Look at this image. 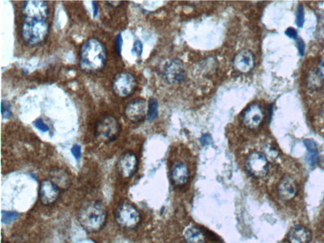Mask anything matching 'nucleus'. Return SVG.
I'll return each instance as SVG.
<instances>
[{
    "instance_id": "18",
    "label": "nucleus",
    "mask_w": 324,
    "mask_h": 243,
    "mask_svg": "<svg viewBox=\"0 0 324 243\" xmlns=\"http://www.w3.org/2000/svg\"><path fill=\"white\" fill-rule=\"evenodd\" d=\"M307 150V155L306 156V161L311 167L315 166L319 160L318 150L317 143L315 141L310 139H306L303 142Z\"/></svg>"
},
{
    "instance_id": "23",
    "label": "nucleus",
    "mask_w": 324,
    "mask_h": 243,
    "mask_svg": "<svg viewBox=\"0 0 324 243\" xmlns=\"http://www.w3.org/2000/svg\"><path fill=\"white\" fill-rule=\"evenodd\" d=\"M18 214L15 212H3L2 221L3 223L10 224L17 218Z\"/></svg>"
},
{
    "instance_id": "14",
    "label": "nucleus",
    "mask_w": 324,
    "mask_h": 243,
    "mask_svg": "<svg viewBox=\"0 0 324 243\" xmlns=\"http://www.w3.org/2000/svg\"><path fill=\"white\" fill-rule=\"evenodd\" d=\"M277 189L280 199L282 201H289L297 196L298 184L292 176L286 175L280 180Z\"/></svg>"
},
{
    "instance_id": "9",
    "label": "nucleus",
    "mask_w": 324,
    "mask_h": 243,
    "mask_svg": "<svg viewBox=\"0 0 324 243\" xmlns=\"http://www.w3.org/2000/svg\"><path fill=\"white\" fill-rule=\"evenodd\" d=\"M163 78L168 84L180 83L185 80L186 72L182 61L174 59L166 64L163 70Z\"/></svg>"
},
{
    "instance_id": "7",
    "label": "nucleus",
    "mask_w": 324,
    "mask_h": 243,
    "mask_svg": "<svg viewBox=\"0 0 324 243\" xmlns=\"http://www.w3.org/2000/svg\"><path fill=\"white\" fill-rule=\"evenodd\" d=\"M246 168L251 177L261 180L266 177L269 173V163L264 153L254 152L247 156Z\"/></svg>"
},
{
    "instance_id": "19",
    "label": "nucleus",
    "mask_w": 324,
    "mask_h": 243,
    "mask_svg": "<svg viewBox=\"0 0 324 243\" xmlns=\"http://www.w3.org/2000/svg\"><path fill=\"white\" fill-rule=\"evenodd\" d=\"M186 243H206V236L203 232L198 227H189L184 233Z\"/></svg>"
},
{
    "instance_id": "15",
    "label": "nucleus",
    "mask_w": 324,
    "mask_h": 243,
    "mask_svg": "<svg viewBox=\"0 0 324 243\" xmlns=\"http://www.w3.org/2000/svg\"><path fill=\"white\" fill-rule=\"evenodd\" d=\"M171 182L176 187H183L188 182L190 170L187 165L182 162H175L170 168Z\"/></svg>"
},
{
    "instance_id": "12",
    "label": "nucleus",
    "mask_w": 324,
    "mask_h": 243,
    "mask_svg": "<svg viewBox=\"0 0 324 243\" xmlns=\"http://www.w3.org/2000/svg\"><path fill=\"white\" fill-rule=\"evenodd\" d=\"M138 167V160L132 152H126L122 155L117 162V169L124 178H131L136 173Z\"/></svg>"
},
{
    "instance_id": "4",
    "label": "nucleus",
    "mask_w": 324,
    "mask_h": 243,
    "mask_svg": "<svg viewBox=\"0 0 324 243\" xmlns=\"http://www.w3.org/2000/svg\"><path fill=\"white\" fill-rule=\"evenodd\" d=\"M115 219L122 228L132 230L138 227L141 217L136 207L128 202H123L117 207Z\"/></svg>"
},
{
    "instance_id": "27",
    "label": "nucleus",
    "mask_w": 324,
    "mask_h": 243,
    "mask_svg": "<svg viewBox=\"0 0 324 243\" xmlns=\"http://www.w3.org/2000/svg\"><path fill=\"white\" fill-rule=\"evenodd\" d=\"M285 34L288 38H290V39L297 40L298 38V32L295 28H287L286 30L285 31Z\"/></svg>"
},
{
    "instance_id": "5",
    "label": "nucleus",
    "mask_w": 324,
    "mask_h": 243,
    "mask_svg": "<svg viewBox=\"0 0 324 243\" xmlns=\"http://www.w3.org/2000/svg\"><path fill=\"white\" fill-rule=\"evenodd\" d=\"M121 132V125L114 116H106L98 122L96 136L99 142L104 143L114 142Z\"/></svg>"
},
{
    "instance_id": "10",
    "label": "nucleus",
    "mask_w": 324,
    "mask_h": 243,
    "mask_svg": "<svg viewBox=\"0 0 324 243\" xmlns=\"http://www.w3.org/2000/svg\"><path fill=\"white\" fill-rule=\"evenodd\" d=\"M265 117L262 107L253 103L247 107L242 116V121L245 126L249 129H257L262 125Z\"/></svg>"
},
{
    "instance_id": "31",
    "label": "nucleus",
    "mask_w": 324,
    "mask_h": 243,
    "mask_svg": "<svg viewBox=\"0 0 324 243\" xmlns=\"http://www.w3.org/2000/svg\"><path fill=\"white\" fill-rule=\"evenodd\" d=\"M317 70L319 72L321 76H322L324 79V58L320 60L319 64H318V68Z\"/></svg>"
},
{
    "instance_id": "3",
    "label": "nucleus",
    "mask_w": 324,
    "mask_h": 243,
    "mask_svg": "<svg viewBox=\"0 0 324 243\" xmlns=\"http://www.w3.org/2000/svg\"><path fill=\"white\" fill-rule=\"evenodd\" d=\"M108 217L105 205L98 200L84 202L79 210L78 219L81 226L89 233H96L103 229Z\"/></svg>"
},
{
    "instance_id": "13",
    "label": "nucleus",
    "mask_w": 324,
    "mask_h": 243,
    "mask_svg": "<svg viewBox=\"0 0 324 243\" xmlns=\"http://www.w3.org/2000/svg\"><path fill=\"white\" fill-rule=\"evenodd\" d=\"M233 63V67L237 72L242 74L249 73L255 65L254 53L249 50H241L234 56Z\"/></svg>"
},
{
    "instance_id": "29",
    "label": "nucleus",
    "mask_w": 324,
    "mask_h": 243,
    "mask_svg": "<svg viewBox=\"0 0 324 243\" xmlns=\"http://www.w3.org/2000/svg\"><path fill=\"white\" fill-rule=\"evenodd\" d=\"M297 46L298 52H299L300 55L303 57L305 54V45L304 42L302 39L298 40Z\"/></svg>"
},
{
    "instance_id": "11",
    "label": "nucleus",
    "mask_w": 324,
    "mask_h": 243,
    "mask_svg": "<svg viewBox=\"0 0 324 243\" xmlns=\"http://www.w3.org/2000/svg\"><path fill=\"white\" fill-rule=\"evenodd\" d=\"M60 189L50 180H45L40 184L39 197L43 205L50 206L59 198Z\"/></svg>"
},
{
    "instance_id": "30",
    "label": "nucleus",
    "mask_w": 324,
    "mask_h": 243,
    "mask_svg": "<svg viewBox=\"0 0 324 243\" xmlns=\"http://www.w3.org/2000/svg\"><path fill=\"white\" fill-rule=\"evenodd\" d=\"M200 142L203 146H207L210 145L211 142V137L210 135L205 134L200 138Z\"/></svg>"
},
{
    "instance_id": "35",
    "label": "nucleus",
    "mask_w": 324,
    "mask_h": 243,
    "mask_svg": "<svg viewBox=\"0 0 324 243\" xmlns=\"http://www.w3.org/2000/svg\"><path fill=\"white\" fill-rule=\"evenodd\" d=\"M2 243H10V242H6V241H4V242L3 241Z\"/></svg>"
},
{
    "instance_id": "20",
    "label": "nucleus",
    "mask_w": 324,
    "mask_h": 243,
    "mask_svg": "<svg viewBox=\"0 0 324 243\" xmlns=\"http://www.w3.org/2000/svg\"><path fill=\"white\" fill-rule=\"evenodd\" d=\"M159 114V103L156 99L151 98L149 99V109H148L147 119L149 121H154Z\"/></svg>"
},
{
    "instance_id": "2",
    "label": "nucleus",
    "mask_w": 324,
    "mask_h": 243,
    "mask_svg": "<svg viewBox=\"0 0 324 243\" xmlns=\"http://www.w3.org/2000/svg\"><path fill=\"white\" fill-rule=\"evenodd\" d=\"M107 60L105 46L96 38H89L82 45L80 66L84 73L94 74L103 70Z\"/></svg>"
},
{
    "instance_id": "1",
    "label": "nucleus",
    "mask_w": 324,
    "mask_h": 243,
    "mask_svg": "<svg viewBox=\"0 0 324 243\" xmlns=\"http://www.w3.org/2000/svg\"><path fill=\"white\" fill-rule=\"evenodd\" d=\"M22 37L27 45L35 46L47 39L50 31L49 7L43 1L24 2Z\"/></svg>"
},
{
    "instance_id": "26",
    "label": "nucleus",
    "mask_w": 324,
    "mask_h": 243,
    "mask_svg": "<svg viewBox=\"0 0 324 243\" xmlns=\"http://www.w3.org/2000/svg\"><path fill=\"white\" fill-rule=\"evenodd\" d=\"M132 51L134 53H136L138 57H141L142 53V43L139 40L136 41V42L134 43L133 48H132Z\"/></svg>"
},
{
    "instance_id": "6",
    "label": "nucleus",
    "mask_w": 324,
    "mask_h": 243,
    "mask_svg": "<svg viewBox=\"0 0 324 243\" xmlns=\"http://www.w3.org/2000/svg\"><path fill=\"white\" fill-rule=\"evenodd\" d=\"M137 86L135 77L128 72H121L114 77L112 89L116 96L124 98L131 95Z\"/></svg>"
},
{
    "instance_id": "21",
    "label": "nucleus",
    "mask_w": 324,
    "mask_h": 243,
    "mask_svg": "<svg viewBox=\"0 0 324 243\" xmlns=\"http://www.w3.org/2000/svg\"><path fill=\"white\" fill-rule=\"evenodd\" d=\"M2 115L3 118L10 119L12 116L11 106L9 101L3 100L1 107Z\"/></svg>"
},
{
    "instance_id": "16",
    "label": "nucleus",
    "mask_w": 324,
    "mask_h": 243,
    "mask_svg": "<svg viewBox=\"0 0 324 243\" xmlns=\"http://www.w3.org/2000/svg\"><path fill=\"white\" fill-rule=\"evenodd\" d=\"M312 238V234L310 230L301 225L293 226L287 234L290 243H310Z\"/></svg>"
},
{
    "instance_id": "22",
    "label": "nucleus",
    "mask_w": 324,
    "mask_h": 243,
    "mask_svg": "<svg viewBox=\"0 0 324 243\" xmlns=\"http://www.w3.org/2000/svg\"><path fill=\"white\" fill-rule=\"evenodd\" d=\"M305 22V12L302 5L298 7L296 23L298 27H302Z\"/></svg>"
},
{
    "instance_id": "34",
    "label": "nucleus",
    "mask_w": 324,
    "mask_h": 243,
    "mask_svg": "<svg viewBox=\"0 0 324 243\" xmlns=\"http://www.w3.org/2000/svg\"><path fill=\"white\" fill-rule=\"evenodd\" d=\"M321 114H322V118L324 120V104H323V106L322 107V111H321Z\"/></svg>"
},
{
    "instance_id": "32",
    "label": "nucleus",
    "mask_w": 324,
    "mask_h": 243,
    "mask_svg": "<svg viewBox=\"0 0 324 243\" xmlns=\"http://www.w3.org/2000/svg\"><path fill=\"white\" fill-rule=\"evenodd\" d=\"M92 4H93L92 6H93V9L94 17H96L97 15H98V5H97V3L96 2H92Z\"/></svg>"
},
{
    "instance_id": "8",
    "label": "nucleus",
    "mask_w": 324,
    "mask_h": 243,
    "mask_svg": "<svg viewBox=\"0 0 324 243\" xmlns=\"http://www.w3.org/2000/svg\"><path fill=\"white\" fill-rule=\"evenodd\" d=\"M149 103L146 99L137 98L131 101L125 109L124 114L127 120L132 122H139L147 118Z\"/></svg>"
},
{
    "instance_id": "25",
    "label": "nucleus",
    "mask_w": 324,
    "mask_h": 243,
    "mask_svg": "<svg viewBox=\"0 0 324 243\" xmlns=\"http://www.w3.org/2000/svg\"><path fill=\"white\" fill-rule=\"evenodd\" d=\"M122 44H123V40L121 34L117 36L116 40H115V48H116V52L119 55L121 54L122 52Z\"/></svg>"
},
{
    "instance_id": "17",
    "label": "nucleus",
    "mask_w": 324,
    "mask_h": 243,
    "mask_svg": "<svg viewBox=\"0 0 324 243\" xmlns=\"http://www.w3.org/2000/svg\"><path fill=\"white\" fill-rule=\"evenodd\" d=\"M50 180L54 183L60 190H67L71 186V178L63 168H56L50 171Z\"/></svg>"
},
{
    "instance_id": "33",
    "label": "nucleus",
    "mask_w": 324,
    "mask_h": 243,
    "mask_svg": "<svg viewBox=\"0 0 324 243\" xmlns=\"http://www.w3.org/2000/svg\"><path fill=\"white\" fill-rule=\"evenodd\" d=\"M107 4L112 5V7H117L122 4L121 2H107Z\"/></svg>"
},
{
    "instance_id": "28",
    "label": "nucleus",
    "mask_w": 324,
    "mask_h": 243,
    "mask_svg": "<svg viewBox=\"0 0 324 243\" xmlns=\"http://www.w3.org/2000/svg\"><path fill=\"white\" fill-rule=\"evenodd\" d=\"M74 157L76 159L79 160L81 157V148L80 145H75L71 149Z\"/></svg>"
},
{
    "instance_id": "24",
    "label": "nucleus",
    "mask_w": 324,
    "mask_h": 243,
    "mask_svg": "<svg viewBox=\"0 0 324 243\" xmlns=\"http://www.w3.org/2000/svg\"><path fill=\"white\" fill-rule=\"evenodd\" d=\"M35 127L37 129L42 130L43 132H48L49 130V127L45 124L42 119H38L34 122Z\"/></svg>"
}]
</instances>
